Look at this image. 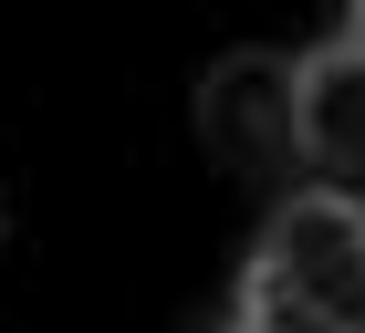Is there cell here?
I'll list each match as a JSON object with an SVG mask.
<instances>
[{"label": "cell", "mask_w": 365, "mask_h": 333, "mask_svg": "<svg viewBox=\"0 0 365 333\" xmlns=\"http://www.w3.org/2000/svg\"><path fill=\"white\" fill-rule=\"evenodd\" d=\"M251 292L344 333V312L365 292V208L344 188H292L272 208V229H261V250H251Z\"/></svg>", "instance_id": "1"}, {"label": "cell", "mask_w": 365, "mask_h": 333, "mask_svg": "<svg viewBox=\"0 0 365 333\" xmlns=\"http://www.w3.org/2000/svg\"><path fill=\"white\" fill-rule=\"evenodd\" d=\"M230 333H334V323H313V312H292V302H261V292H240V323Z\"/></svg>", "instance_id": "4"}, {"label": "cell", "mask_w": 365, "mask_h": 333, "mask_svg": "<svg viewBox=\"0 0 365 333\" xmlns=\"http://www.w3.org/2000/svg\"><path fill=\"white\" fill-rule=\"evenodd\" d=\"M198 146L240 177H282L303 166V136H292V53H220L209 83H198Z\"/></svg>", "instance_id": "2"}, {"label": "cell", "mask_w": 365, "mask_h": 333, "mask_svg": "<svg viewBox=\"0 0 365 333\" xmlns=\"http://www.w3.org/2000/svg\"><path fill=\"white\" fill-rule=\"evenodd\" d=\"M344 333H365V292H355V312H344Z\"/></svg>", "instance_id": "6"}, {"label": "cell", "mask_w": 365, "mask_h": 333, "mask_svg": "<svg viewBox=\"0 0 365 333\" xmlns=\"http://www.w3.org/2000/svg\"><path fill=\"white\" fill-rule=\"evenodd\" d=\"M0 240H11V198H0Z\"/></svg>", "instance_id": "7"}, {"label": "cell", "mask_w": 365, "mask_h": 333, "mask_svg": "<svg viewBox=\"0 0 365 333\" xmlns=\"http://www.w3.org/2000/svg\"><path fill=\"white\" fill-rule=\"evenodd\" d=\"M292 136H303V166H365V53L355 42H324V53L292 63Z\"/></svg>", "instance_id": "3"}, {"label": "cell", "mask_w": 365, "mask_h": 333, "mask_svg": "<svg viewBox=\"0 0 365 333\" xmlns=\"http://www.w3.org/2000/svg\"><path fill=\"white\" fill-rule=\"evenodd\" d=\"M344 42H355V53H365V0H355V21H344Z\"/></svg>", "instance_id": "5"}]
</instances>
